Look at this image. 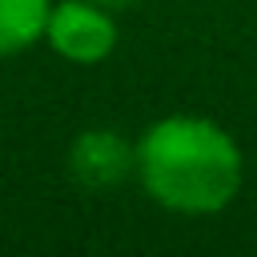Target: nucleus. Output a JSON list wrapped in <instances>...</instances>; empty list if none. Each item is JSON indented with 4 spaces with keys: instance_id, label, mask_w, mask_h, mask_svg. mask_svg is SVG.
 I'll return each mask as SVG.
<instances>
[{
    "instance_id": "1",
    "label": "nucleus",
    "mask_w": 257,
    "mask_h": 257,
    "mask_svg": "<svg viewBox=\"0 0 257 257\" xmlns=\"http://www.w3.org/2000/svg\"><path fill=\"white\" fill-rule=\"evenodd\" d=\"M137 181L169 213L209 217L233 205L245 181L241 145L209 116L169 112L137 141Z\"/></svg>"
},
{
    "instance_id": "2",
    "label": "nucleus",
    "mask_w": 257,
    "mask_h": 257,
    "mask_svg": "<svg viewBox=\"0 0 257 257\" xmlns=\"http://www.w3.org/2000/svg\"><path fill=\"white\" fill-rule=\"evenodd\" d=\"M48 48L68 64H100L116 48V16L92 0H56L44 32Z\"/></svg>"
},
{
    "instance_id": "3",
    "label": "nucleus",
    "mask_w": 257,
    "mask_h": 257,
    "mask_svg": "<svg viewBox=\"0 0 257 257\" xmlns=\"http://www.w3.org/2000/svg\"><path fill=\"white\" fill-rule=\"evenodd\" d=\"M68 173L76 185L104 193V189L137 177V145H128L112 128H84L68 145Z\"/></svg>"
},
{
    "instance_id": "4",
    "label": "nucleus",
    "mask_w": 257,
    "mask_h": 257,
    "mask_svg": "<svg viewBox=\"0 0 257 257\" xmlns=\"http://www.w3.org/2000/svg\"><path fill=\"white\" fill-rule=\"evenodd\" d=\"M52 0H0V56L28 52L44 40Z\"/></svg>"
},
{
    "instance_id": "5",
    "label": "nucleus",
    "mask_w": 257,
    "mask_h": 257,
    "mask_svg": "<svg viewBox=\"0 0 257 257\" xmlns=\"http://www.w3.org/2000/svg\"><path fill=\"white\" fill-rule=\"evenodd\" d=\"M92 4H104V8H112V12H116V8H128L133 0H92Z\"/></svg>"
}]
</instances>
